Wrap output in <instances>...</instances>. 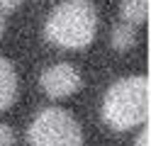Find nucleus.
<instances>
[{"label":"nucleus","mask_w":151,"mask_h":146,"mask_svg":"<svg viewBox=\"0 0 151 146\" xmlns=\"http://www.w3.org/2000/svg\"><path fill=\"white\" fill-rule=\"evenodd\" d=\"M149 76H129L122 78L107 90L102 102V119L117 132H127L132 127H141L149 122Z\"/></svg>","instance_id":"nucleus-1"},{"label":"nucleus","mask_w":151,"mask_h":146,"mask_svg":"<svg viewBox=\"0 0 151 146\" xmlns=\"http://www.w3.org/2000/svg\"><path fill=\"white\" fill-rule=\"evenodd\" d=\"M98 32V10L90 0H66L51 10L44 34L61 49H86Z\"/></svg>","instance_id":"nucleus-2"},{"label":"nucleus","mask_w":151,"mask_h":146,"mask_svg":"<svg viewBox=\"0 0 151 146\" xmlns=\"http://www.w3.org/2000/svg\"><path fill=\"white\" fill-rule=\"evenodd\" d=\"M29 146H81L83 132L76 117L61 107H49L34 117L27 132Z\"/></svg>","instance_id":"nucleus-3"},{"label":"nucleus","mask_w":151,"mask_h":146,"mask_svg":"<svg viewBox=\"0 0 151 146\" xmlns=\"http://www.w3.org/2000/svg\"><path fill=\"white\" fill-rule=\"evenodd\" d=\"M81 85H83V78L78 73V68L71 63H56L42 73V88L54 100H61V97L78 93Z\"/></svg>","instance_id":"nucleus-4"},{"label":"nucleus","mask_w":151,"mask_h":146,"mask_svg":"<svg viewBox=\"0 0 151 146\" xmlns=\"http://www.w3.org/2000/svg\"><path fill=\"white\" fill-rule=\"evenodd\" d=\"M17 97V73L7 58L0 56V112L7 110Z\"/></svg>","instance_id":"nucleus-5"},{"label":"nucleus","mask_w":151,"mask_h":146,"mask_svg":"<svg viewBox=\"0 0 151 146\" xmlns=\"http://www.w3.org/2000/svg\"><path fill=\"white\" fill-rule=\"evenodd\" d=\"M139 42V34H137V27L129 24V22H119L112 27V46L117 51H129L134 49Z\"/></svg>","instance_id":"nucleus-6"},{"label":"nucleus","mask_w":151,"mask_h":146,"mask_svg":"<svg viewBox=\"0 0 151 146\" xmlns=\"http://www.w3.org/2000/svg\"><path fill=\"white\" fill-rule=\"evenodd\" d=\"M122 22L129 24H144L149 19V0H122Z\"/></svg>","instance_id":"nucleus-7"},{"label":"nucleus","mask_w":151,"mask_h":146,"mask_svg":"<svg viewBox=\"0 0 151 146\" xmlns=\"http://www.w3.org/2000/svg\"><path fill=\"white\" fill-rule=\"evenodd\" d=\"M0 146H15V134L7 124H0Z\"/></svg>","instance_id":"nucleus-8"},{"label":"nucleus","mask_w":151,"mask_h":146,"mask_svg":"<svg viewBox=\"0 0 151 146\" xmlns=\"http://www.w3.org/2000/svg\"><path fill=\"white\" fill-rule=\"evenodd\" d=\"M20 5H22V0H0V12H3V15L15 12Z\"/></svg>","instance_id":"nucleus-9"},{"label":"nucleus","mask_w":151,"mask_h":146,"mask_svg":"<svg viewBox=\"0 0 151 146\" xmlns=\"http://www.w3.org/2000/svg\"><path fill=\"white\" fill-rule=\"evenodd\" d=\"M134 146H151V134H149V127H146V129H141V134L137 136Z\"/></svg>","instance_id":"nucleus-10"},{"label":"nucleus","mask_w":151,"mask_h":146,"mask_svg":"<svg viewBox=\"0 0 151 146\" xmlns=\"http://www.w3.org/2000/svg\"><path fill=\"white\" fill-rule=\"evenodd\" d=\"M3 32H5V15L0 12V37H3Z\"/></svg>","instance_id":"nucleus-11"}]
</instances>
